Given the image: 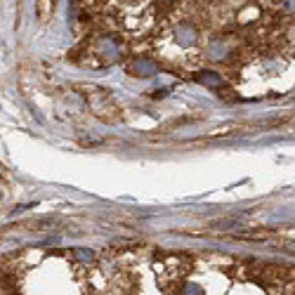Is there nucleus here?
<instances>
[{"label": "nucleus", "instance_id": "obj_1", "mask_svg": "<svg viewBox=\"0 0 295 295\" xmlns=\"http://www.w3.org/2000/svg\"><path fill=\"white\" fill-rule=\"evenodd\" d=\"M217 80H220V76L210 74V71H201V74H199V83H205V85H215Z\"/></svg>", "mask_w": 295, "mask_h": 295}, {"label": "nucleus", "instance_id": "obj_2", "mask_svg": "<svg viewBox=\"0 0 295 295\" xmlns=\"http://www.w3.org/2000/svg\"><path fill=\"white\" fill-rule=\"evenodd\" d=\"M76 255H78L80 260H93V253H90V250H85V248H78V250H76Z\"/></svg>", "mask_w": 295, "mask_h": 295}, {"label": "nucleus", "instance_id": "obj_3", "mask_svg": "<svg viewBox=\"0 0 295 295\" xmlns=\"http://www.w3.org/2000/svg\"><path fill=\"white\" fill-rule=\"evenodd\" d=\"M182 295H203V291L201 288H196V286H186Z\"/></svg>", "mask_w": 295, "mask_h": 295}]
</instances>
